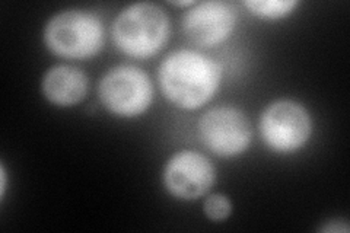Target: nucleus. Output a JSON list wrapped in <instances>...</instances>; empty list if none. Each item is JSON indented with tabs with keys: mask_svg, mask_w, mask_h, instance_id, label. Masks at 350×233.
<instances>
[{
	"mask_svg": "<svg viewBox=\"0 0 350 233\" xmlns=\"http://www.w3.org/2000/svg\"><path fill=\"white\" fill-rule=\"evenodd\" d=\"M158 79L171 104L193 111L215 96L222 81V66L203 53L178 50L161 63Z\"/></svg>",
	"mask_w": 350,
	"mask_h": 233,
	"instance_id": "nucleus-1",
	"label": "nucleus"
},
{
	"mask_svg": "<svg viewBox=\"0 0 350 233\" xmlns=\"http://www.w3.org/2000/svg\"><path fill=\"white\" fill-rule=\"evenodd\" d=\"M170 18L155 3L140 2L123 9L113 24V38L120 51L135 59L158 54L170 38Z\"/></svg>",
	"mask_w": 350,
	"mask_h": 233,
	"instance_id": "nucleus-2",
	"label": "nucleus"
},
{
	"mask_svg": "<svg viewBox=\"0 0 350 233\" xmlns=\"http://www.w3.org/2000/svg\"><path fill=\"white\" fill-rule=\"evenodd\" d=\"M44 41L59 57L85 60L103 50L105 31L95 14L72 9L54 15L47 22Z\"/></svg>",
	"mask_w": 350,
	"mask_h": 233,
	"instance_id": "nucleus-3",
	"label": "nucleus"
},
{
	"mask_svg": "<svg viewBox=\"0 0 350 233\" xmlns=\"http://www.w3.org/2000/svg\"><path fill=\"white\" fill-rule=\"evenodd\" d=\"M101 104L118 117H137L149 109L153 101V85L148 73L136 66H117L98 86Z\"/></svg>",
	"mask_w": 350,
	"mask_h": 233,
	"instance_id": "nucleus-4",
	"label": "nucleus"
},
{
	"mask_svg": "<svg viewBox=\"0 0 350 233\" xmlns=\"http://www.w3.org/2000/svg\"><path fill=\"white\" fill-rule=\"evenodd\" d=\"M312 133L311 115L306 108L291 99L270 104L260 118V135L267 146L279 153L297 152L305 146Z\"/></svg>",
	"mask_w": 350,
	"mask_h": 233,
	"instance_id": "nucleus-5",
	"label": "nucleus"
},
{
	"mask_svg": "<svg viewBox=\"0 0 350 233\" xmlns=\"http://www.w3.org/2000/svg\"><path fill=\"white\" fill-rule=\"evenodd\" d=\"M199 135L204 146L217 156L234 158L248 149L253 130L243 111L216 107L200 118Z\"/></svg>",
	"mask_w": 350,
	"mask_h": 233,
	"instance_id": "nucleus-6",
	"label": "nucleus"
},
{
	"mask_svg": "<svg viewBox=\"0 0 350 233\" xmlns=\"http://www.w3.org/2000/svg\"><path fill=\"white\" fill-rule=\"evenodd\" d=\"M216 171L211 159L194 150H183L168 161L163 184L171 195L196 200L206 195L215 184Z\"/></svg>",
	"mask_w": 350,
	"mask_h": 233,
	"instance_id": "nucleus-7",
	"label": "nucleus"
},
{
	"mask_svg": "<svg viewBox=\"0 0 350 233\" xmlns=\"http://www.w3.org/2000/svg\"><path fill=\"white\" fill-rule=\"evenodd\" d=\"M237 24V10L228 2L194 3L183 18L187 38L199 47H215L231 37Z\"/></svg>",
	"mask_w": 350,
	"mask_h": 233,
	"instance_id": "nucleus-8",
	"label": "nucleus"
},
{
	"mask_svg": "<svg viewBox=\"0 0 350 233\" xmlns=\"http://www.w3.org/2000/svg\"><path fill=\"white\" fill-rule=\"evenodd\" d=\"M86 74L73 66H54L42 77L41 90L44 96L54 105L72 107L79 104L88 94Z\"/></svg>",
	"mask_w": 350,
	"mask_h": 233,
	"instance_id": "nucleus-9",
	"label": "nucleus"
},
{
	"mask_svg": "<svg viewBox=\"0 0 350 233\" xmlns=\"http://www.w3.org/2000/svg\"><path fill=\"white\" fill-rule=\"evenodd\" d=\"M244 6L261 19H282L298 6L297 0H250Z\"/></svg>",
	"mask_w": 350,
	"mask_h": 233,
	"instance_id": "nucleus-10",
	"label": "nucleus"
},
{
	"mask_svg": "<svg viewBox=\"0 0 350 233\" xmlns=\"http://www.w3.org/2000/svg\"><path fill=\"white\" fill-rule=\"evenodd\" d=\"M203 210L207 219H211L213 221H221L231 215L232 206L226 195L212 194L206 198Z\"/></svg>",
	"mask_w": 350,
	"mask_h": 233,
	"instance_id": "nucleus-11",
	"label": "nucleus"
},
{
	"mask_svg": "<svg viewBox=\"0 0 350 233\" xmlns=\"http://www.w3.org/2000/svg\"><path fill=\"white\" fill-rule=\"evenodd\" d=\"M172 5H175V6H193L194 5V2H172Z\"/></svg>",
	"mask_w": 350,
	"mask_h": 233,
	"instance_id": "nucleus-12",
	"label": "nucleus"
}]
</instances>
